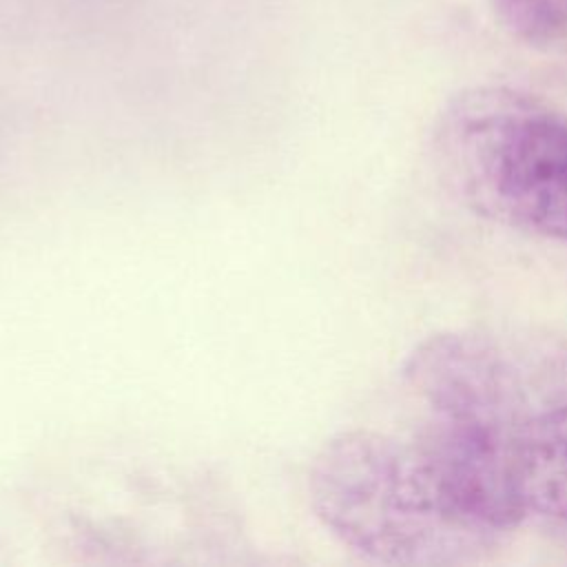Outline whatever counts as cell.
I'll return each instance as SVG.
<instances>
[{
    "label": "cell",
    "mask_w": 567,
    "mask_h": 567,
    "mask_svg": "<svg viewBox=\"0 0 567 567\" xmlns=\"http://www.w3.org/2000/svg\"><path fill=\"white\" fill-rule=\"evenodd\" d=\"M308 489L321 525L374 563H456L492 536L454 509L412 441L383 432L332 436L312 461Z\"/></svg>",
    "instance_id": "obj_2"
},
{
    "label": "cell",
    "mask_w": 567,
    "mask_h": 567,
    "mask_svg": "<svg viewBox=\"0 0 567 567\" xmlns=\"http://www.w3.org/2000/svg\"><path fill=\"white\" fill-rule=\"evenodd\" d=\"M514 481L525 514L536 512L567 523V405L520 423Z\"/></svg>",
    "instance_id": "obj_4"
},
{
    "label": "cell",
    "mask_w": 567,
    "mask_h": 567,
    "mask_svg": "<svg viewBox=\"0 0 567 567\" xmlns=\"http://www.w3.org/2000/svg\"><path fill=\"white\" fill-rule=\"evenodd\" d=\"M445 175L481 215L567 246V120L505 86L461 93L436 135Z\"/></svg>",
    "instance_id": "obj_3"
},
{
    "label": "cell",
    "mask_w": 567,
    "mask_h": 567,
    "mask_svg": "<svg viewBox=\"0 0 567 567\" xmlns=\"http://www.w3.org/2000/svg\"><path fill=\"white\" fill-rule=\"evenodd\" d=\"M501 22L529 44L567 38V0H492Z\"/></svg>",
    "instance_id": "obj_5"
},
{
    "label": "cell",
    "mask_w": 567,
    "mask_h": 567,
    "mask_svg": "<svg viewBox=\"0 0 567 567\" xmlns=\"http://www.w3.org/2000/svg\"><path fill=\"white\" fill-rule=\"evenodd\" d=\"M403 379L425 421L412 441L447 501L487 534L525 516L514 481L520 396L505 361L485 341L443 332L405 359Z\"/></svg>",
    "instance_id": "obj_1"
}]
</instances>
